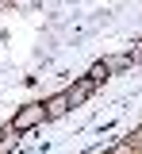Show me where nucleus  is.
<instances>
[{
    "label": "nucleus",
    "instance_id": "1",
    "mask_svg": "<svg viewBox=\"0 0 142 154\" xmlns=\"http://www.w3.org/2000/svg\"><path fill=\"white\" fill-rule=\"evenodd\" d=\"M42 116H46V108H42V104H27V108H23V112L16 116L8 127H12V135H19V131H27V127H35Z\"/></svg>",
    "mask_w": 142,
    "mask_h": 154
},
{
    "label": "nucleus",
    "instance_id": "2",
    "mask_svg": "<svg viewBox=\"0 0 142 154\" xmlns=\"http://www.w3.org/2000/svg\"><path fill=\"white\" fill-rule=\"evenodd\" d=\"M42 108H46V116H61L65 108H73V100H69V93H58V96H50Z\"/></svg>",
    "mask_w": 142,
    "mask_h": 154
}]
</instances>
